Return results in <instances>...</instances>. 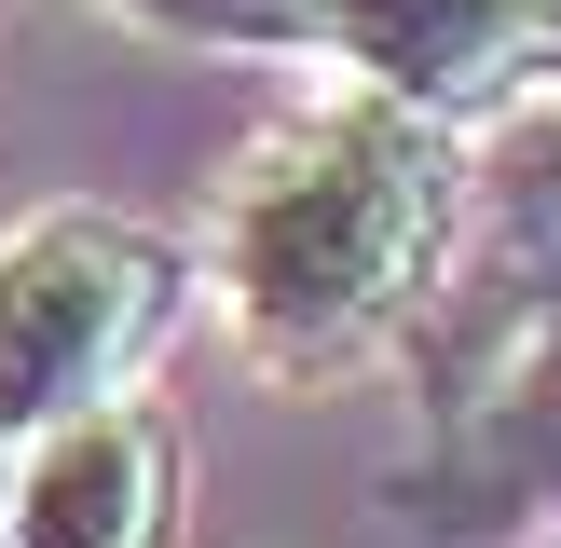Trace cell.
<instances>
[{"label": "cell", "mask_w": 561, "mask_h": 548, "mask_svg": "<svg viewBox=\"0 0 561 548\" xmlns=\"http://www.w3.org/2000/svg\"><path fill=\"white\" fill-rule=\"evenodd\" d=\"M453 233H466V137L343 82L233 151L206 206V288L233 301V343L274 384H343L438 316Z\"/></svg>", "instance_id": "cell-1"}, {"label": "cell", "mask_w": 561, "mask_h": 548, "mask_svg": "<svg viewBox=\"0 0 561 548\" xmlns=\"http://www.w3.org/2000/svg\"><path fill=\"white\" fill-rule=\"evenodd\" d=\"M192 301V247L124 206H27L0 233V453L137 398Z\"/></svg>", "instance_id": "cell-2"}, {"label": "cell", "mask_w": 561, "mask_h": 548, "mask_svg": "<svg viewBox=\"0 0 561 548\" xmlns=\"http://www.w3.org/2000/svg\"><path fill=\"white\" fill-rule=\"evenodd\" d=\"M411 343H425L438 411L466 384H493L507 356L561 343V96L466 137V233H453V274H438V316Z\"/></svg>", "instance_id": "cell-3"}, {"label": "cell", "mask_w": 561, "mask_h": 548, "mask_svg": "<svg viewBox=\"0 0 561 548\" xmlns=\"http://www.w3.org/2000/svg\"><path fill=\"white\" fill-rule=\"evenodd\" d=\"M329 69L438 137L561 96V0H329Z\"/></svg>", "instance_id": "cell-4"}, {"label": "cell", "mask_w": 561, "mask_h": 548, "mask_svg": "<svg viewBox=\"0 0 561 548\" xmlns=\"http://www.w3.org/2000/svg\"><path fill=\"white\" fill-rule=\"evenodd\" d=\"M179 535H192V453L151 398L42 425L0 480V548H179Z\"/></svg>", "instance_id": "cell-5"}, {"label": "cell", "mask_w": 561, "mask_h": 548, "mask_svg": "<svg viewBox=\"0 0 561 548\" xmlns=\"http://www.w3.org/2000/svg\"><path fill=\"white\" fill-rule=\"evenodd\" d=\"M438 521L493 535V521H561V343L507 356L493 384H466L438 411V466H425Z\"/></svg>", "instance_id": "cell-6"}, {"label": "cell", "mask_w": 561, "mask_h": 548, "mask_svg": "<svg viewBox=\"0 0 561 548\" xmlns=\"http://www.w3.org/2000/svg\"><path fill=\"white\" fill-rule=\"evenodd\" d=\"M96 14L192 55H329V0H96Z\"/></svg>", "instance_id": "cell-7"}, {"label": "cell", "mask_w": 561, "mask_h": 548, "mask_svg": "<svg viewBox=\"0 0 561 548\" xmlns=\"http://www.w3.org/2000/svg\"><path fill=\"white\" fill-rule=\"evenodd\" d=\"M0 480H14V453H0Z\"/></svg>", "instance_id": "cell-8"}, {"label": "cell", "mask_w": 561, "mask_h": 548, "mask_svg": "<svg viewBox=\"0 0 561 548\" xmlns=\"http://www.w3.org/2000/svg\"><path fill=\"white\" fill-rule=\"evenodd\" d=\"M548 548H561V535H548Z\"/></svg>", "instance_id": "cell-9"}]
</instances>
